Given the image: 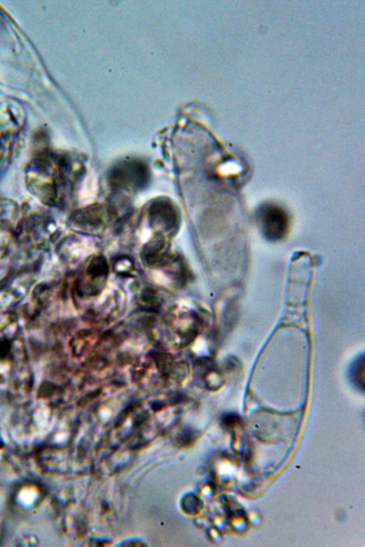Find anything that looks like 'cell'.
<instances>
[{"label":"cell","mask_w":365,"mask_h":547,"mask_svg":"<svg viewBox=\"0 0 365 547\" xmlns=\"http://www.w3.org/2000/svg\"><path fill=\"white\" fill-rule=\"evenodd\" d=\"M257 221L263 237L270 242L282 241L289 233L290 216L279 205L269 202L261 205L257 212Z\"/></svg>","instance_id":"obj_1"},{"label":"cell","mask_w":365,"mask_h":547,"mask_svg":"<svg viewBox=\"0 0 365 547\" xmlns=\"http://www.w3.org/2000/svg\"><path fill=\"white\" fill-rule=\"evenodd\" d=\"M352 377L354 383L364 389V358L357 359L351 370Z\"/></svg>","instance_id":"obj_2"}]
</instances>
